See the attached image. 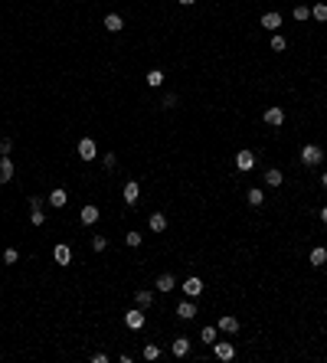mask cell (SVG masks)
<instances>
[{
	"mask_svg": "<svg viewBox=\"0 0 327 363\" xmlns=\"http://www.w3.org/2000/svg\"><path fill=\"white\" fill-rule=\"evenodd\" d=\"M321 160H324V150L318 144H304L301 147V164L304 167H321Z\"/></svg>",
	"mask_w": 327,
	"mask_h": 363,
	"instance_id": "cell-1",
	"label": "cell"
},
{
	"mask_svg": "<svg viewBox=\"0 0 327 363\" xmlns=\"http://www.w3.org/2000/svg\"><path fill=\"white\" fill-rule=\"evenodd\" d=\"M76 150H79V157L85 160V164H88V160H95V157H98V144H95V138H82Z\"/></svg>",
	"mask_w": 327,
	"mask_h": 363,
	"instance_id": "cell-2",
	"label": "cell"
},
{
	"mask_svg": "<svg viewBox=\"0 0 327 363\" xmlns=\"http://www.w3.org/2000/svg\"><path fill=\"white\" fill-rule=\"evenodd\" d=\"M262 118H265V125H272V128H281V125H285V108H281V105H268Z\"/></svg>",
	"mask_w": 327,
	"mask_h": 363,
	"instance_id": "cell-3",
	"label": "cell"
},
{
	"mask_svg": "<svg viewBox=\"0 0 327 363\" xmlns=\"http://www.w3.org/2000/svg\"><path fill=\"white\" fill-rule=\"evenodd\" d=\"M213 354H216V360H233L236 357V347L229 344V340H213Z\"/></svg>",
	"mask_w": 327,
	"mask_h": 363,
	"instance_id": "cell-4",
	"label": "cell"
},
{
	"mask_svg": "<svg viewBox=\"0 0 327 363\" xmlns=\"http://www.w3.org/2000/svg\"><path fill=\"white\" fill-rule=\"evenodd\" d=\"M144 321H148V317H144V308H138V304L125 314V324L131 327V331H141V327H144Z\"/></svg>",
	"mask_w": 327,
	"mask_h": 363,
	"instance_id": "cell-5",
	"label": "cell"
},
{
	"mask_svg": "<svg viewBox=\"0 0 327 363\" xmlns=\"http://www.w3.org/2000/svg\"><path fill=\"white\" fill-rule=\"evenodd\" d=\"M53 259L59 262V269H66V265H72V249L66 242H56V249H53Z\"/></svg>",
	"mask_w": 327,
	"mask_h": 363,
	"instance_id": "cell-6",
	"label": "cell"
},
{
	"mask_svg": "<svg viewBox=\"0 0 327 363\" xmlns=\"http://www.w3.org/2000/svg\"><path fill=\"white\" fill-rule=\"evenodd\" d=\"M180 291L187 294V298H200V294H203V282L196 275H190L187 282H183V288H180Z\"/></svg>",
	"mask_w": 327,
	"mask_h": 363,
	"instance_id": "cell-7",
	"label": "cell"
},
{
	"mask_svg": "<svg viewBox=\"0 0 327 363\" xmlns=\"http://www.w3.org/2000/svg\"><path fill=\"white\" fill-rule=\"evenodd\" d=\"M236 167H239L242 174H249L252 167H255V154H252V150H239V154H236Z\"/></svg>",
	"mask_w": 327,
	"mask_h": 363,
	"instance_id": "cell-8",
	"label": "cell"
},
{
	"mask_svg": "<svg viewBox=\"0 0 327 363\" xmlns=\"http://www.w3.org/2000/svg\"><path fill=\"white\" fill-rule=\"evenodd\" d=\"M13 160H10V154H0V183H10L13 180Z\"/></svg>",
	"mask_w": 327,
	"mask_h": 363,
	"instance_id": "cell-9",
	"label": "cell"
},
{
	"mask_svg": "<svg viewBox=\"0 0 327 363\" xmlns=\"http://www.w3.org/2000/svg\"><path fill=\"white\" fill-rule=\"evenodd\" d=\"M121 197H125L128 206H134V203H138V197H141V183H138V180H128L125 190H121Z\"/></svg>",
	"mask_w": 327,
	"mask_h": 363,
	"instance_id": "cell-10",
	"label": "cell"
},
{
	"mask_svg": "<svg viewBox=\"0 0 327 363\" xmlns=\"http://www.w3.org/2000/svg\"><path fill=\"white\" fill-rule=\"evenodd\" d=\"M46 203H49V206H53V210H63V206H66V203H69V193H66V190H63V187H56V190H53V193H49V197H46Z\"/></svg>",
	"mask_w": 327,
	"mask_h": 363,
	"instance_id": "cell-11",
	"label": "cell"
},
{
	"mask_svg": "<svg viewBox=\"0 0 327 363\" xmlns=\"http://www.w3.org/2000/svg\"><path fill=\"white\" fill-rule=\"evenodd\" d=\"M258 23H262L268 33H275L281 26V13H278V10H268V13H262V20H258Z\"/></svg>",
	"mask_w": 327,
	"mask_h": 363,
	"instance_id": "cell-12",
	"label": "cell"
},
{
	"mask_svg": "<svg viewBox=\"0 0 327 363\" xmlns=\"http://www.w3.org/2000/svg\"><path fill=\"white\" fill-rule=\"evenodd\" d=\"M177 317H180V321H193V317H196L193 298H187V301H180V304H177Z\"/></svg>",
	"mask_w": 327,
	"mask_h": 363,
	"instance_id": "cell-13",
	"label": "cell"
},
{
	"mask_svg": "<svg viewBox=\"0 0 327 363\" xmlns=\"http://www.w3.org/2000/svg\"><path fill=\"white\" fill-rule=\"evenodd\" d=\"M170 354H173V357H187V354H190V337L177 334V337H173V344H170Z\"/></svg>",
	"mask_w": 327,
	"mask_h": 363,
	"instance_id": "cell-14",
	"label": "cell"
},
{
	"mask_svg": "<svg viewBox=\"0 0 327 363\" xmlns=\"http://www.w3.org/2000/svg\"><path fill=\"white\" fill-rule=\"evenodd\" d=\"M154 288H157V291H164V294H167V291H173V288H177V278H173L170 272H164V275H157Z\"/></svg>",
	"mask_w": 327,
	"mask_h": 363,
	"instance_id": "cell-15",
	"label": "cell"
},
{
	"mask_svg": "<svg viewBox=\"0 0 327 363\" xmlns=\"http://www.w3.org/2000/svg\"><path fill=\"white\" fill-rule=\"evenodd\" d=\"M98 216H101V210H98V206H82L79 219H82V226H95V222H98Z\"/></svg>",
	"mask_w": 327,
	"mask_h": 363,
	"instance_id": "cell-16",
	"label": "cell"
},
{
	"mask_svg": "<svg viewBox=\"0 0 327 363\" xmlns=\"http://www.w3.org/2000/svg\"><path fill=\"white\" fill-rule=\"evenodd\" d=\"M216 327H219V331H223V334H239V317H219V321H216Z\"/></svg>",
	"mask_w": 327,
	"mask_h": 363,
	"instance_id": "cell-17",
	"label": "cell"
},
{
	"mask_svg": "<svg viewBox=\"0 0 327 363\" xmlns=\"http://www.w3.org/2000/svg\"><path fill=\"white\" fill-rule=\"evenodd\" d=\"M105 30H108V33H121V30H125L121 13H105Z\"/></svg>",
	"mask_w": 327,
	"mask_h": 363,
	"instance_id": "cell-18",
	"label": "cell"
},
{
	"mask_svg": "<svg viewBox=\"0 0 327 363\" xmlns=\"http://www.w3.org/2000/svg\"><path fill=\"white\" fill-rule=\"evenodd\" d=\"M134 304H138V308H151V304H154V291L138 288V291H134Z\"/></svg>",
	"mask_w": 327,
	"mask_h": 363,
	"instance_id": "cell-19",
	"label": "cell"
},
{
	"mask_svg": "<svg viewBox=\"0 0 327 363\" xmlns=\"http://www.w3.org/2000/svg\"><path fill=\"white\" fill-rule=\"evenodd\" d=\"M265 183H268L272 190L285 183V177H281V170H278V167H268V170H265Z\"/></svg>",
	"mask_w": 327,
	"mask_h": 363,
	"instance_id": "cell-20",
	"label": "cell"
},
{
	"mask_svg": "<svg viewBox=\"0 0 327 363\" xmlns=\"http://www.w3.org/2000/svg\"><path fill=\"white\" fill-rule=\"evenodd\" d=\"M308 262H311L314 269H321V265H324V262H327V249H324V245H318V249H311V255H308Z\"/></svg>",
	"mask_w": 327,
	"mask_h": 363,
	"instance_id": "cell-21",
	"label": "cell"
},
{
	"mask_svg": "<svg viewBox=\"0 0 327 363\" xmlns=\"http://www.w3.org/2000/svg\"><path fill=\"white\" fill-rule=\"evenodd\" d=\"M148 226L154 229V232H164V229H167V216L161 213V210H157V213H151V219H148Z\"/></svg>",
	"mask_w": 327,
	"mask_h": 363,
	"instance_id": "cell-22",
	"label": "cell"
},
{
	"mask_svg": "<svg viewBox=\"0 0 327 363\" xmlns=\"http://www.w3.org/2000/svg\"><path fill=\"white\" fill-rule=\"evenodd\" d=\"M245 200H249V206H262V203H265V193H262L258 187H252L249 193H245Z\"/></svg>",
	"mask_w": 327,
	"mask_h": 363,
	"instance_id": "cell-23",
	"label": "cell"
},
{
	"mask_svg": "<svg viewBox=\"0 0 327 363\" xmlns=\"http://www.w3.org/2000/svg\"><path fill=\"white\" fill-rule=\"evenodd\" d=\"M144 82H148L151 88H161V85H164V72H161V69H151V72H148V79H144Z\"/></svg>",
	"mask_w": 327,
	"mask_h": 363,
	"instance_id": "cell-24",
	"label": "cell"
},
{
	"mask_svg": "<svg viewBox=\"0 0 327 363\" xmlns=\"http://www.w3.org/2000/svg\"><path fill=\"white\" fill-rule=\"evenodd\" d=\"M311 16L318 20V23H327V3H314V7H311Z\"/></svg>",
	"mask_w": 327,
	"mask_h": 363,
	"instance_id": "cell-25",
	"label": "cell"
},
{
	"mask_svg": "<svg viewBox=\"0 0 327 363\" xmlns=\"http://www.w3.org/2000/svg\"><path fill=\"white\" fill-rule=\"evenodd\" d=\"M268 46H272V53H285V49H288V43H285V36H278V33H275Z\"/></svg>",
	"mask_w": 327,
	"mask_h": 363,
	"instance_id": "cell-26",
	"label": "cell"
},
{
	"mask_svg": "<svg viewBox=\"0 0 327 363\" xmlns=\"http://www.w3.org/2000/svg\"><path fill=\"white\" fill-rule=\"evenodd\" d=\"M3 262H7V265H16V262H20V252H16L13 245H10V249H3Z\"/></svg>",
	"mask_w": 327,
	"mask_h": 363,
	"instance_id": "cell-27",
	"label": "cell"
},
{
	"mask_svg": "<svg viewBox=\"0 0 327 363\" xmlns=\"http://www.w3.org/2000/svg\"><path fill=\"white\" fill-rule=\"evenodd\" d=\"M125 245L138 249V245H141V232H134V229H131V232H125Z\"/></svg>",
	"mask_w": 327,
	"mask_h": 363,
	"instance_id": "cell-28",
	"label": "cell"
},
{
	"mask_svg": "<svg viewBox=\"0 0 327 363\" xmlns=\"http://www.w3.org/2000/svg\"><path fill=\"white\" fill-rule=\"evenodd\" d=\"M30 222L33 226H43V222H46V213H43V210H30Z\"/></svg>",
	"mask_w": 327,
	"mask_h": 363,
	"instance_id": "cell-29",
	"label": "cell"
},
{
	"mask_svg": "<svg viewBox=\"0 0 327 363\" xmlns=\"http://www.w3.org/2000/svg\"><path fill=\"white\" fill-rule=\"evenodd\" d=\"M200 340L213 344V340H216V327H213V324H210V327H203V331H200Z\"/></svg>",
	"mask_w": 327,
	"mask_h": 363,
	"instance_id": "cell-30",
	"label": "cell"
},
{
	"mask_svg": "<svg viewBox=\"0 0 327 363\" xmlns=\"http://www.w3.org/2000/svg\"><path fill=\"white\" fill-rule=\"evenodd\" d=\"M308 16H311V7H304V3H298V7H295V20H301V23H304Z\"/></svg>",
	"mask_w": 327,
	"mask_h": 363,
	"instance_id": "cell-31",
	"label": "cell"
},
{
	"mask_svg": "<svg viewBox=\"0 0 327 363\" xmlns=\"http://www.w3.org/2000/svg\"><path fill=\"white\" fill-rule=\"evenodd\" d=\"M157 357H161V347H157V344H148V347H144V360H157Z\"/></svg>",
	"mask_w": 327,
	"mask_h": 363,
	"instance_id": "cell-32",
	"label": "cell"
},
{
	"mask_svg": "<svg viewBox=\"0 0 327 363\" xmlns=\"http://www.w3.org/2000/svg\"><path fill=\"white\" fill-rule=\"evenodd\" d=\"M92 249H95V252H105V249H108V239H105V236H95L92 239Z\"/></svg>",
	"mask_w": 327,
	"mask_h": 363,
	"instance_id": "cell-33",
	"label": "cell"
},
{
	"mask_svg": "<svg viewBox=\"0 0 327 363\" xmlns=\"http://www.w3.org/2000/svg\"><path fill=\"white\" fill-rule=\"evenodd\" d=\"M101 167H105V170H115V167H118V157H115V154H105V157H101Z\"/></svg>",
	"mask_w": 327,
	"mask_h": 363,
	"instance_id": "cell-34",
	"label": "cell"
},
{
	"mask_svg": "<svg viewBox=\"0 0 327 363\" xmlns=\"http://www.w3.org/2000/svg\"><path fill=\"white\" fill-rule=\"evenodd\" d=\"M164 108H173V105H177V95H173V92H167V95H164Z\"/></svg>",
	"mask_w": 327,
	"mask_h": 363,
	"instance_id": "cell-35",
	"label": "cell"
},
{
	"mask_svg": "<svg viewBox=\"0 0 327 363\" xmlns=\"http://www.w3.org/2000/svg\"><path fill=\"white\" fill-rule=\"evenodd\" d=\"M10 150H13V141L10 138H0V154H10Z\"/></svg>",
	"mask_w": 327,
	"mask_h": 363,
	"instance_id": "cell-36",
	"label": "cell"
},
{
	"mask_svg": "<svg viewBox=\"0 0 327 363\" xmlns=\"http://www.w3.org/2000/svg\"><path fill=\"white\" fill-rule=\"evenodd\" d=\"M321 222L327 226V206H321Z\"/></svg>",
	"mask_w": 327,
	"mask_h": 363,
	"instance_id": "cell-37",
	"label": "cell"
},
{
	"mask_svg": "<svg viewBox=\"0 0 327 363\" xmlns=\"http://www.w3.org/2000/svg\"><path fill=\"white\" fill-rule=\"evenodd\" d=\"M177 3H180V7H193L196 0H177Z\"/></svg>",
	"mask_w": 327,
	"mask_h": 363,
	"instance_id": "cell-38",
	"label": "cell"
},
{
	"mask_svg": "<svg viewBox=\"0 0 327 363\" xmlns=\"http://www.w3.org/2000/svg\"><path fill=\"white\" fill-rule=\"evenodd\" d=\"M321 187H324V190H327V174H324V177H321Z\"/></svg>",
	"mask_w": 327,
	"mask_h": 363,
	"instance_id": "cell-39",
	"label": "cell"
}]
</instances>
